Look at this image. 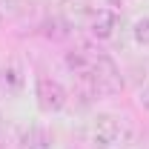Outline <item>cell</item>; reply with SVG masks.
I'll return each mask as SVG.
<instances>
[{"label": "cell", "instance_id": "6da1fadb", "mask_svg": "<svg viewBox=\"0 0 149 149\" xmlns=\"http://www.w3.org/2000/svg\"><path fill=\"white\" fill-rule=\"evenodd\" d=\"M120 138V118L115 115H95L83 126V143L86 149H109Z\"/></svg>", "mask_w": 149, "mask_h": 149}, {"label": "cell", "instance_id": "7a4b0ae2", "mask_svg": "<svg viewBox=\"0 0 149 149\" xmlns=\"http://www.w3.org/2000/svg\"><path fill=\"white\" fill-rule=\"evenodd\" d=\"M92 52V49H89ZM92 83L97 92H120L123 89V80H120V72H118V66L112 63L106 55H100V52H92Z\"/></svg>", "mask_w": 149, "mask_h": 149}, {"label": "cell", "instance_id": "3957f363", "mask_svg": "<svg viewBox=\"0 0 149 149\" xmlns=\"http://www.w3.org/2000/svg\"><path fill=\"white\" fill-rule=\"evenodd\" d=\"M35 97H37V106L40 112H60L66 106V89L57 83L55 77H46V74H37L35 80Z\"/></svg>", "mask_w": 149, "mask_h": 149}, {"label": "cell", "instance_id": "277c9868", "mask_svg": "<svg viewBox=\"0 0 149 149\" xmlns=\"http://www.w3.org/2000/svg\"><path fill=\"white\" fill-rule=\"evenodd\" d=\"M86 26H89L92 37H97V40H109V37L115 35V29H118V15H115L112 9H92Z\"/></svg>", "mask_w": 149, "mask_h": 149}, {"label": "cell", "instance_id": "5b68a950", "mask_svg": "<svg viewBox=\"0 0 149 149\" xmlns=\"http://www.w3.org/2000/svg\"><path fill=\"white\" fill-rule=\"evenodd\" d=\"M20 149H52V135L46 126H40V123H32V126H26V129L20 132Z\"/></svg>", "mask_w": 149, "mask_h": 149}, {"label": "cell", "instance_id": "8992f818", "mask_svg": "<svg viewBox=\"0 0 149 149\" xmlns=\"http://www.w3.org/2000/svg\"><path fill=\"white\" fill-rule=\"evenodd\" d=\"M23 83H26V77H23V66H20L17 60H9L3 69H0V89H6V92H20L23 89Z\"/></svg>", "mask_w": 149, "mask_h": 149}, {"label": "cell", "instance_id": "52a82bcc", "mask_svg": "<svg viewBox=\"0 0 149 149\" xmlns=\"http://www.w3.org/2000/svg\"><path fill=\"white\" fill-rule=\"evenodd\" d=\"M132 37H135L141 46H149V17L135 20V26H132Z\"/></svg>", "mask_w": 149, "mask_h": 149}, {"label": "cell", "instance_id": "ba28073f", "mask_svg": "<svg viewBox=\"0 0 149 149\" xmlns=\"http://www.w3.org/2000/svg\"><path fill=\"white\" fill-rule=\"evenodd\" d=\"M141 103H143V109H149V86L141 92Z\"/></svg>", "mask_w": 149, "mask_h": 149}, {"label": "cell", "instance_id": "9c48e42d", "mask_svg": "<svg viewBox=\"0 0 149 149\" xmlns=\"http://www.w3.org/2000/svg\"><path fill=\"white\" fill-rule=\"evenodd\" d=\"M0 129H3V112H0Z\"/></svg>", "mask_w": 149, "mask_h": 149}]
</instances>
